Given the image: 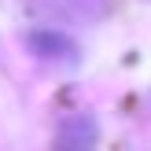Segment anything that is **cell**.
<instances>
[{"label": "cell", "mask_w": 151, "mask_h": 151, "mask_svg": "<svg viewBox=\"0 0 151 151\" xmlns=\"http://www.w3.org/2000/svg\"><path fill=\"white\" fill-rule=\"evenodd\" d=\"M96 140H100L96 118L92 114H70L63 125H59L55 151H96Z\"/></svg>", "instance_id": "1"}]
</instances>
